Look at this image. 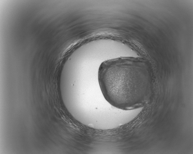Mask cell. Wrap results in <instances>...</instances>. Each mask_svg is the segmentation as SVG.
Instances as JSON below:
<instances>
[{
	"label": "cell",
	"mask_w": 193,
	"mask_h": 154,
	"mask_svg": "<svg viewBox=\"0 0 193 154\" xmlns=\"http://www.w3.org/2000/svg\"><path fill=\"white\" fill-rule=\"evenodd\" d=\"M98 80L105 100L123 110L137 109L147 102L152 78L146 63L139 58L121 57L100 64Z\"/></svg>",
	"instance_id": "1"
}]
</instances>
